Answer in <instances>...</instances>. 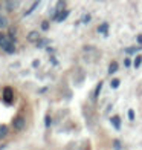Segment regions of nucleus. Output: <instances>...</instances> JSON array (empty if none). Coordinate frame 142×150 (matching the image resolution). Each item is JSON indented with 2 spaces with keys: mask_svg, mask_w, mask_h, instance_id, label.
<instances>
[{
  "mask_svg": "<svg viewBox=\"0 0 142 150\" xmlns=\"http://www.w3.org/2000/svg\"><path fill=\"white\" fill-rule=\"evenodd\" d=\"M9 42H11V40H9L8 35H3V34H0V47H5Z\"/></svg>",
  "mask_w": 142,
  "mask_h": 150,
  "instance_id": "423d86ee",
  "label": "nucleus"
},
{
  "mask_svg": "<svg viewBox=\"0 0 142 150\" xmlns=\"http://www.w3.org/2000/svg\"><path fill=\"white\" fill-rule=\"evenodd\" d=\"M138 43L142 45V35H138Z\"/></svg>",
  "mask_w": 142,
  "mask_h": 150,
  "instance_id": "b1692460",
  "label": "nucleus"
},
{
  "mask_svg": "<svg viewBox=\"0 0 142 150\" xmlns=\"http://www.w3.org/2000/svg\"><path fill=\"white\" fill-rule=\"evenodd\" d=\"M89 20H90V16H84V18H83V23H89Z\"/></svg>",
  "mask_w": 142,
  "mask_h": 150,
  "instance_id": "4be33fe9",
  "label": "nucleus"
},
{
  "mask_svg": "<svg viewBox=\"0 0 142 150\" xmlns=\"http://www.w3.org/2000/svg\"><path fill=\"white\" fill-rule=\"evenodd\" d=\"M113 147H115V150H121V142L119 141H115L113 142Z\"/></svg>",
  "mask_w": 142,
  "mask_h": 150,
  "instance_id": "6ab92c4d",
  "label": "nucleus"
},
{
  "mask_svg": "<svg viewBox=\"0 0 142 150\" xmlns=\"http://www.w3.org/2000/svg\"><path fill=\"white\" fill-rule=\"evenodd\" d=\"M51 126V117H46V127Z\"/></svg>",
  "mask_w": 142,
  "mask_h": 150,
  "instance_id": "5701e85b",
  "label": "nucleus"
},
{
  "mask_svg": "<svg viewBox=\"0 0 142 150\" xmlns=\"http://www.w3.org/2000/svg\"><path fill=\"white\" fill-rule=\"evenodd\" d=\"M38 38H40V34L37 31H32L28 34V40L29 42H38Z\"/></svg>",
  "mask_w": 142,
  "mask_h": 150,
  "instance_id": "39448f33",
  "label": "nucleus"
},
{
  "mask_svg": "<svg viewBox=\"0 0 142 150\" xmlns=\"http://www.w3.org/2000/svg\"><path fill=\"white\" fill-rule=\"evenodd\" d=\"M8 135V126L6 124H0V139H3Z\"/></svg>",
  "mask_w": 142,
  "mask_h": 150,
  "instance_id": "0eeeda50",
  "label": "nucleus"
},
{
  "mask_svg": "<svg viewBox=\"0 0 142 150\" xmlns=\"http://www.w3.org/2000/svg\"><path fill=\"white\" fill-rule=\"evenodd\" d=\"M107 31H109V25H107V23H103V25H99V26H98V32H101V34H107Z\"/></svg>",
  "mask_w": 142,
  "mask_h": 150,
  "instance_id": "9b49d317",
  "label": "nucleus"
},
{
  "mask_svg": "<svg viewBox=\"0 0 142 150\" xmlns=\"http://www.w3.org/2000/svg\"><path fill=\"white\" fill-rule=\"evenodd\" d=\"M136 51H139V47H127V49H125L127 54H134Z\"/></svg>",
  "mask_w": 142,
  "mask_h": 150,
  "instance_id": "dca6fc26",
  "label": "nucleus"
},
{
  "mask_svg": "<svg viewBox=\"0 0 142 150\" xmlns=\"http://www.w3.org/2000/svg\"><path fill=\"white\" fill-rule=\"evenodd\" d=\"M127 115H128V120H130V121L134 120V110H133V109H130V110L127 112Z\"/></svg>",
  "mask_w": 142,
  "mask_h": 150,
  "instance_id": "2eb2a0df",
  "label": "nucleus"
},
{
  "mask_svg": "<svg viewBox=\"0 0 142 150\" xmlns=\"http://www.w3.org/2000/svg\"><path fill=\"white\" fill-rule=\"evenodd\" d=\"M3 49L8 52V54H12V52H15V46H14V43H12V42H9L8 45L3 47Z\"/></svg>",
  "mask_w": 142,
  "mask_h": 150,
  "instance_id": "1a4fd4ad",
  "label": "nucleus"
},
{
  "mask_svg": "<svg viewBox=\"0 0 142 150\" xmlns=\"http://www.w3.org/2000/svg\"><path fill=\"white\" fill-rule=\"evenodd\" d=\"M5 26H8V22L3 16H0V28H5Z\"/></svg>",
  "mask_w": 142,
  "mask_h": 150,
  "instance_id": "4468645a",
  "label": "nucleus"
},
{
  "mask_svg": "<svg viewBox=\"0 0 142 150\" xmlns=\"http://www.w3.org/2000/svg\"><path fill=\"white\" fill-rule=\"evenodd\" d=\"M142 63V57H136V60H134V67H139Z\"/></svg>",
  "mask_w": 142,
  "mask_h": 150,
  "instance_id": "f3484780",
  "label": "nucleus"
},
{
  "mask_svg": "<svg viewBox=\"0 0 142 150\" xmlns=\"http://www.w3.org/2000/svg\"><path fill=\"white\" fill-rule=\"evenodd\" d=\"M124 64H125L127 67H130V66H131V61L128 60V58H125V61H124Z\"/></svg>",
  "mask_w": 142,
  "mask_h": 150,
  "instance_id": "412c9836",
  "label": "nucleus"
},
{
  "mask_svg": "<svg viewBox=\"0 0 142 150\" xmlns=\"http://www.w3.org/2000/svg\"><path fill=\"white\" fill-rule=\"evenodd\" d=\"M25 124H26V121H25L23 117H17V118L14 120V122H12V126H14L15 130H22V129L25 127Z\"/></svg>",
  "mask_w": 142,
  "mask_h": 150,
  "instance_id": "7ed1b4c3",
  "label": "nucleus"
},
{
  "mask_svg": "<svg viewBox=\"0 0 142 150\" xmlns=\"http://www.w3.org/2000/svg\"><path fill=\"white\" fill-rule=\"evenodd\" d=\"M3 100H5V103H8V104L12 103V100H14V91H12L11 87H5L3 89Z\"/></svg>",
  "mask_w": 142,
  "mask_h": 150,
  "instance_id": "f257e3e1",
  "label": "nucleus"
},
{
  "mask_svg": "<svg viewBox=\"0 0 142 150\" xmlns=\"http://www.w3.org/2000/svg\"><path fill=\"white\" fill-rule=\"evenodd\" d=\"M118 67H119L118 61H112V63H110V66H109V74H115V72L118 71Z\"/></svg>",
  "mask_w": 142,
  "mask_h": 150,
  "instance_id": "6e6552de",
  "label": "nucleus"
},
{
  "mask_svg": "<svg viewBox=\"0 0 142 150\" xmlns=\"http://www.w3.org/2000/svg\"><path fill=\"white\" fill-rule=\"evenodd\" d=\"M119 84H121V81H119V80H112V83H110L112 89H116V87H119Z\"/></svg>",
  "mask_w": 142,
  "mask_h": 150,
  "instance_id": "f8f14e48",
  "label": "nucleus"
},
{
  "mask_svg": "<svg viewBox=\"0 0 142 150\" xmlns=\"http://www.w3.org/2000/svg\"><path fill=\"white\" fill-rule=\"evenodd\" d=\"M49 43V40H38L37 42V47H44V45Z\"/></svg>",
  "mask_w": 142,
  "mask_h": 150,
  "instance_id": "ddd939ff",
  "label": "nucleus"
},
{
  "mask_svg": "<svg viewBox=\"0 0 142 150\" xmlns=\"http://www.w3.org/2000/svg\"><path fill=\"white\" fill-rule=\"evenodd\" d=\"M40 2H41V0H35V3H34V5L31 6V8H29L28 11H26V12H25V16H29V14H31V12H34V11H35V8H37V6H38V5H40Z\"/></svg>",
  "mask_w": 142,
  "mask_h": 150,
  "instance_id": "9d476101",
  "label": "nucleus"
},
{
  "mask_svg": "<svg viewBox=\"0 0 142 150\" xmlns=\"http://www.w3.org/2000/svg\"><path fill=\"white\" fill-rule=\"evenodd\" d=\"M69 17V9H61V11H57L55 14V22H64V20Z\"/></svg>",
  "mask_w": 142,
  "mask_h": 150,
  "instance_id": "f03ea898",
  "label": "nucleus"
},
{
  "mask_svg": "<svg viewBox=\"0 0 142 150\" xmlns=\"http://www.w3.org/2000/svg\"><path fill=\"white\" fill-rule=\"evenodd\" d=\"M110 122H112V126L116 129V130H119V129H121V118H119V117H113V118H110Z\"/></svg>",
  "mask_w": 142,
  "mask_h": 150,
  "instance_id": "20e7f679",
  "label": "nucleus"
},
{
  "mask_svg": "<svg viewBox=\"0 0 142 150\" xmlns=\"http://www.w3.org/2000/svg\"><path fill=\"white\" fill-rule=\"evenodd\" d=\"M101 86H103V83H99L98 87H96V91H95V95H93V98H96L98 95H99V91H101Z\"/></svg>",
  "mask_w": 142,
  "mask_h": 150,
  "instance_id": "a211bd4d",
  "label": "nucleus"
},
{
  "mask_svg": "<svg viewBox=\"0 0 142 150\" xmlns=\"http://www.w3.org/2000/svg\"><path fill=\"white\" fill-rule=\"evenodd\" d=\"M41 29H43V31H47V29H49V23L43 22V23H41Z\"/></svg>",
  "mask_w": 142,
  "mask_h": 150,
  "instance_id": "aec40b11",
  "label": "nucleus"
}]
</instances>
